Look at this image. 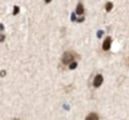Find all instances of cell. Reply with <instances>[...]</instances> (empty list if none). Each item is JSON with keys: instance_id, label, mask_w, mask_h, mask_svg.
<instances>
[{"instance_id": "cell-6", "label": "cell", "mask_w": 129, "mask_h": 120, "mask_svg": "<svg viewBox=\"0 0 129 120\" xmlns=\"http://www.w3.org/2000/svg\"><path fill=\"white\" fill-rule=\"evenodd\" d=\"M112 9H113V4H112V3H107V4H105V10H107V11H110Z\"/></svg>"}, {"instance_id": "cell-10", "label": "cell", "mask_w": 129, "mask_h": 120, "mask_svg": "<svg viewBox=\"0 0 129 120\" xmlns=\"http://www.w3.org/2000/svg\"><path fill=\"white\" fill-rule=\"evenodd\" d=\"M50 1H51V0H45V3H50Z\"/></svg>"}, {"instance_id": "cell-2", "label": "cell", "mask_w": 129, "mask_h": 120, "mask_svg": "<svg viewBox=\"0 0 129 120\" xmlns=\"http://www.w3.org/2000/svg\"><path fill=\"white\" fill-rule=\"evenodd\" d=\"M103 84V76L100 75V74H98L95 78H94V81H93V85H94V88H99L100 85Z\"/></svg>"}, {"instance_id": "cell-9", "label": "cell", "mask_w": 129, "mask_h": 120, "mask_svg": "<svg viewBox=\"0 0 129 120\" xmlns=\"http://www.w3.org/2000/svg\"><path fill=\"white\" fill-rule=\"evenodd\" d=\"M4 40H5V36H4L3 34H0V43H1V41H4Z\"/></svg>"}, {"instance_id": "cell-4", "label": "cell", "mask_w": 129, "mask_h": 120, "mask_svg": "<svg viewBox=\"0 0 129 120\" xmlns=\"http://www.w3.org/2000/svg\"><path fill=\"white\" fill-rule=\"evenodd\" d=\"M85 120H99V115L96 113H90L85 118Z\"/></svg>"}, {"instance_id": "cell-3", "label": "cell", "mask_w": 129, "mask_h": 120, "mask_svg": "<svg viewBox=\"0 0 129 120\" xmlns=\"http://www.w3.org/2000/svg\"><path fill=\"white\" fill-rule=\"evenodd\" d=\"M110 45H112V38L110 36H108L107 39L104 40V43H103V50H109L110 49Z\"/></svg>"}, {"instance_id": "cell-7", "label": "cell", "mask_w": 129, "mask_h": 120, "mask_svg": "<svg viewBox=\"0 0 129 120\" xmlns=\"http://www.w3.org/2000/svg\"><path fill=\"white\" fill-rule=\"evenodd\" d=\"M69 68H70V69H75V68H77V63L73 61L72 64H69Z\"/></svg>"}, {"instance_id": "cell-8", "label": "cell", "mask_w": 129, "mask_h": 120, "mask_svg": "<svg viewBox=\"0 0 129 120\" xmlns=\"http://www.w3.org/2000/svg\"><path fill=\"white\" fill-rule=\"evenodd\" d=\"M18 13H19V8L15 6V8H14V14H18Z\"/></svg>"}, {"instance_id": "cell-1", "label": "cell", "mask_w": 129, "mask_h": 120, "mask_svg": "<svg viewBox=\"0 0 129 120\" xmlns=\"http://www.w3.org/2000/svg\"><path fill=\"white\" fill-rule=\"evenodd\" d=\"M74 60H75V54L72 53V51H67V53H64V55H63V58H61V63H63L64 65L72 64Z\"/></svg>"}, {"instance_id": "cell-5", "label": "cell", "mask_w": 129, "mask_h": 120, "mask_svg": "<svg viewBox=\"0 0 129 120\" xmlns=\"http://www.w3.org/2000/svg\"><path fill=\"white\" fill-rule=\"evenodd\" d=\"M84 13V8L82 4H78V8H77V14H83Z\"/></svg>"}]
</instances>
